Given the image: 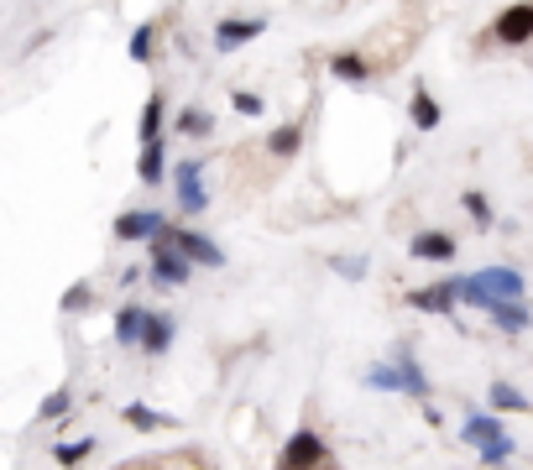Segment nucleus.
Segmentation results:
<instances>
[{"label":"nucleus","mask_w":533,"mask_h":470,"mask_svg":"<svg viewBox=\"0 0 533 470\" xmlns=\"http://www.w3.org/2000/svg\"><path fill=\"white\" fill-rule=\"evenodd\" d=\"M460 204H466V215H471L481 230H492V225H497V220H492V204H486L481 194H460Z\"/></svg>","instance_id":"obj_27"},{"label":"nucleus","mask_w":533,"mask_h":470,"mask_svg":"<svg viewBox=\"0 0 533 470\" xmlns=\"http://www.w3.org/2000/svg\"><path fill=\"white\" fill-rule=\"evenodd\" d=\"M230 105H236V115H262L267 110V100H262V94H251V89H236V94H230Z\"/></svg>","instance_id":"obj_29"},{"label":"nucleus","mask_w":533,"mask_h":470,"mask_svg":"<svg viewBox=\"0 0 533 470\" xmlns=\"http://www.w3.org/2000/svg\"><path fill=\"white\" fill-rule=\"evenodd\" d=\"M460 439L481 455V465H507L513 450H518L513 434H507V423H502V413H471L466 423H460Z\"/></svg>","instance_id":"obj_2"},{"label":"nucleus","mask_w":533,"mask_h":470,"mask_svg":"<svg viewBox=\"0 0 533 470\" xmlns=\"http://www.w3.org/2000/svg\"><path fill=\"white\" fill-rule=\"evenodd\" d=\"M324 439L314 429H293V439L283 444V460H277V470H319L324 465Z\"/></svg>","instance_id":"obj_7"},{"label":"nucleus","mask_w":533,"mask_h":470,"mask_svg":"<svg viewBox=\"0 0 533 470\" xmlns=\"http://www.w3.org/2000/svg\"><path fill=\"white\" fill-rule=\"evenodd\" d=\"M413 256H419V262L445 267V262H455V241H450L445 230H419V235H413Z\"/></svg>","instance_id":"obj_13"},{"label":"nucleus","mask_w":533,"mask_h":470,"mask_svg":"<svg viewBox=\"0 0 533 470\" xmlns=\"http://www.w3.org/2000/svg\"><path fill=\"white\" fill-rule=\"evenodd\" d=\"M408 309H419V314H450V309H460V277H445V282H434V288H413L408 293Z\"/></svg>","instance_id":"obj_9"},{"label":"nucleus","mask_w":533,"mask_h":470,"mask_svg":"<svg viewBox=\"0 0 533 470\" xmlns=\"http://www.w3.org/2000/svg\"><path fill=\"white\" fill-rule=\"evenodd\" d=\"M486 403H492V413H533V403L513 382H492V387H486Z\"/></svg>","instance_id":"obj_17"},{"label":"nucleus","mask_w":533,"mask_h":470,"mask_svg":"<svg viewBox=\"0 0 533 470\" xmlns=\"http://www.w3.org/2000/svg\"><path fill=\"white\" fill-rule=\"evenodd\" d=\"M298 147H304V131H298V121H288V126H277V131L267 136V152H272V157H293Z\"/></svg>","instance_id":"obj_20"},{"label":"nucleus","mask_w":533,"mask_h":470,"mask_svg":"<svg viewBox=\"0 0 533 470\" xmlns=\"http://www.w3.org/2000/svg\"><path fill=\"white\" fill-rule=\"evenodd\" d=\"M126 423H131V429H178V418L152 413V408H142V403H131V408H126Z\"/></svg>","instance_id":"obj_21"},{"label":"nucleus","mask_w":533,"mask_h":470,"mask_svg":"<svg viewBox=\"0 0 533 470\" xmlns=\"http://www.w3.org/2000/svg\"><path fill=\"white\" fill-rule=\"evenodd\" d=\"M366 387H377V392H408V397H429V376L419 371L413 350L398 345V350H392V361L366 366Z\"/></svg>","instance_id":"obj_3"},{"label":"nucleus","mask_w":533,"mask_h":470,"mask_svg":"<svg viewBox=\"0 0 533 470\" xmlns=\"http://www.w3.org/2000/svg\"><path fill=\"white\" fill-rule=\"evenodd\" d=\"M486 319H492L502 335H523V329L533 324V309H528V298H513V303H497Z\"/></svg>","instance_id":"obj_14"},{"label":"nucleus","mask_w":533,"mask_h":470,"mask_svg":"<svg viewBox=\"0 0 533 470\" xmlns=\"http://www.w3.org/2000/svg\"><path fill=\"white\" fill-rule=\"evenodd\" d=\"M168 345H173V319L152 314L147 319V335H142V350H147V356H168Z\"/></svg>","instance_id":"obj_19"},{"label":"nucleus","mask_w":533,"mask_h":470,"mask_svg":"<svg viewBox=\"0 0 533 470\" xmlns=\"http://www.w3.org/2000/svg\"><path fill=\"white\" fill-rule=\"evenodd\" d=\"M204 162L199 157H183L178 168H173V194H178V209L183 215H204L210 209V194H204Z\"/></svg>","instance_id":"obj_4"},{"label":"nucleus","mask_w":533,"mask_h":470,"mask_svg":"<svg viewBox=\"0 0 533 470\" xmlns=\"http://www.w3.org/2000/svg\"><path fill=\"white\" fill-rule=\"evenodd\" d=\"M162 241L178 246L194 267H225V251L210 241V235H199V230H189V225H168V230H162Z\"/></svg>","instance_id":"obj_6"},{"label":"nucleus","mask_w":533,"mask_h":470,"mask_svg":"<svg viewBox=\"0 0 533 470\" xmlns=\"http://www.w3.org/2000/svg\"><path fill=\"white\" fill-rule=\"evenodd\" d=\"M89 303H95V288H89V282H74V288L58 298V309H63V314H84Z\"/></svg>","instance_id":"obj_26"},{"label":"nucleus","mask_w":533,"mask_h":470,"mask_svg":"<svg viewBox=\"0 0 533 470\" xmlns=\"http://www.w3.org/2000/svg\"><path fill=\"white\" fill-rule=\"evenodd\" d=\"M330 79H340V84H366V79H372V63H366L361 53H335V58H330Z\"/></svg>","instance_id":"obj_16"},{"label":"nucleus","mask_w":533,"mask_h":470,"mask_svg":"<svg viewBox=\"0 0 533 470\" xmlns=\"http://www.w3.org/2000/svg\"><path fill=\"white\" fill-rule=\"evenodd\" d=\"M513 298H523V277L513 267H481L471 277H460V303H466V309L492 314L497 303H513Z\"/></svg>","instance_id":"obj_1"},{"label":"nucleus","mask_w":533,"mask_h":470,"mask_svg":"<svg viewBox=\"0 0 533 470\" xmlns=\"http://www.w3.org/2000/svg\"><path fill=\"white\" fill-rule=\"evenodd\" d=\"M335 272H340V277H351V282H361V277H366V262H361V256H340Z\"/></svg>","instance_id":"obj_30"},{"label":"nucleus","mask_w":533,"mask_h":470,"mask_svg":"<svg viewBox=\"0 0 533 470\" xmlns=\"http://www.w3.org/2000/svg\"><path fill=\"white\" fill-rule=\"evenodd\" d=\"M89 455H95V439H68V444H58V450H53V460L68 470V465H79V460H89Z\"/></svg>","instance_id":"obj_24"},{"label":"nucleus","mask_w":533,"mask_h":470,"mask_svg":"<svg viewBox=\"0 0 533 470\" xmlns=\"http://www.w3.org/2000/svg\"><path fill=\"white\" fill-rule=\"evenodd\" d=\"M147 277L157 282V288H183V282L194 277V262H189V256H183L178 246H168V241L157 235V241H152V272H147Z\"/></svg>","instance_id":"obj_5"},{"label":"nucleus","mask_w":533,"mask_h":470,"mask_svg":"<svg viewBox=\"0 0 533 470\" xmlns=\"http://www.w3.org/2000/svg\"><path fill=\"white\" fill-rule=\"evenodd\" d=\"M497 42L502 47H523V42H533V0H518V6H507L502 16H497Z\"/></svg>","instance_id":"obj_10"},{"label":"nucleus","mask_w":533,"mask_h":470,"mask_svg":"<svg viewBox=\"0 0 533 470\" xmlns=\"http://www.w3.org/2000/svg\"><path fill=\"white\" fill-rule=\"evenodd\" d=\"M162 230H168V220L152 215V209H126V215H115V241H157Z\"/></svg>","instance_id":"obj_11"},{"label":"nucleus","mask_w":533,"mask_h":470,"mask_svg":"<svg viewBox=\"0 0 533 470\" xmlns=\"http://www.w3.org/2000/svg\"><path fill=\"white\" fill-rule=\"evenodd\" d=\"M408 121L419 126V131H439V121H445V115H439V105H434V94L419 84L413 89V100H408Z\"/></svg>","instance_id":"obj_15"},{"label":"nucleus","mask_w":533,"mask_h":470,"mask_svg":"<svg viewBox=\"0 0 533 470\" xmlns=\"http://www.w3.org/2000/svg\"><path fill=\"white\" fill-rule=\"evenodd\" d=\"M178 131H183V136H210V131H215V115L199 110V105H189V110L178 115Z\"/></svg>","instance_id":"obj_23"},{"label":"nucleus","mask_w":533,"mask_h":470,"mask_svg":"<svg viewBox=\"0 0 533 470\" xmlns=\"http://www.w3.org/2000/svg\"><path fill=\"white\" fill-rule=\"evenodd\" d=\"M136 178L152 183V188L168 178V168H162V141H142V157H136Z\"/></svg>","instance_id":"obj_18"},{"label":"nucleus","mask_w":533,"mask_h":470,"mask_svg":"<svg viewBox=\"0 0 533 470\" xmlns=\"http://www.w3.org/2000/svg\"><path fill=\"white\" fill-rule=\"evenodd\" d=\"M152 42H157V27L147 21V27H136V32H131V47H126V58H131V63H152Z\"/></svg>","instance_id":"obj_25"},{"label":"nucleus","mask_w":533,"mask_h":470,"mask_svg":"<svg viewBox=\"0 0 533 470\" xmlns=\"http://www.w3.org/2000/svg\"><path fill=\"white\" fill-rule=\"evenodd\" d=\"M262 32H267L262 16H225V21H215V47L220 53H236V47L257 42Z\"/></svg>","instance_id":"obj_8"},{"label":"nucleus","mask_w":533,"mask_h":470,"mask_svg":"<svg viewBox=\"0 0 533 470\" xmlns=\"http://www.w3.org/2000/svg\"><path fill=\"white\" fill-rule=\"evenodd\" d=\"M68 408H74V392H48V397H42V418H63Z\"/></svg>","instance_id":"obj_28"},{"label":"nucleus","mask_w":533,"mask_h":470,"mask_svg":"<svg viewBox=\"0 0 533 470\" xmlns=\"http://www.w3.org/2000/svg\"><path fill=\"white\" fill-rule=\"evenodd\" d=\"M142 141H162V89H152L142 105Z\"/></svg>","instance_id":"obj_22"},{"label":"nucleus","mask_w":533,"mask_h":470,"mask_svg":"<svg viewBox=\"0 0 533 470\" xmlns=\"http://www.w3.org/2000/svg\"><path fill=\"white\" fill-rule=\"evenodd\" d=\"M147 319H152V309H142V303H121V309H115V340H121L126 350H142Z\"/></svg>","instance_id":"obj_12"}]
</instances>
